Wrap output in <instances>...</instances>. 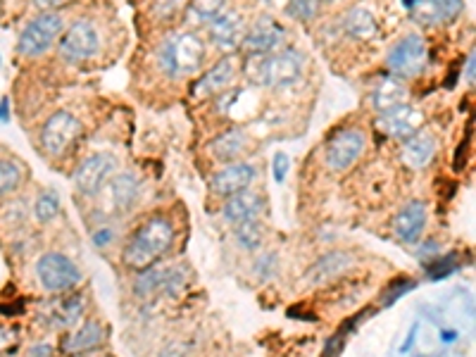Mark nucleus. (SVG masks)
Here are the masks:
<instances>
[{
    "label": "nucleus",
    "instance_id": "nucleus-1",
    "mask_svg": "<svg viewBox=\"0 0 476 357\" xmlns=\"http://www.w3.org/2000/svg\"><path fill=\"white\" fill-rule=\"evenodd\" d=\"M176 245V224L164 213H153L136 224L124 241L122 263L134 272L163 263Z\"/></svg>",
    "mask_w": 476,
    "mask_h": 357
},
{
    "label": "nucleus",
    "instance_id": "nucleus-2",
    "mask_svg": "<svg viewBox=\"0 0 476 357\" xmlns=\"http://www.w3.org/2000/svg\"><path fill=\"white\" fill-rule=\"evenodd\" d=\"M241 69L253 86L289 88L302 79L305 55L298 48H282L272 55H245Z\"/></svg>",
    "mask_w": 476,
    "mask_h": 357
},
{
    "label": "nucleus",
    "instance_id": "nucleus-3",
    "mask_svg": "<svg viewBox=\"0 0 476 357\" xmlns=\"http://www.w3.org/2000/svg\"><path fill=\"white\" fill-rule=\"evenodd\" d=\"M205 38L195 32H172L160 41L155 51V63L164 76L170 79H186L201 72L205 63Z\"/></svg>",
    "mask_w": 476,
    "mask_h": 357
},
{
    "label": "nucleus",
    "instance_id": "nucleus-4",
    "mask_svg": "<svg viewBox=\"0 0 476 357\" xmlns=\"http://www.w3.org/2000/svg\"><path fill=\"white\" fill-rule=\"evenodd\" d=\"M191 270L186 264L157 263L153 267L136 272L132 282V293L138 301H155V298H179L188 289Z\"/></svg>",
    "mask_w": 476,
    "mask_h": 357
},
{
    "label": "nucleus",
    "instance_id": "nucleus-5",
    "mask_svg": "<svg viewBox=\"0 0 476 357\" xmlns=\"http://www.w3.org/2000/svg\"><path fill=\"white\" fill-rule=\"evenodd\" d=\"M64 32V17L60 13H38L22 26L17 36V55L32 60L51 51Z\"/></svg>",
    "mask_w": 476,
    "mask_h": 357
},
{
    "label": "nucleus",
    "instance_id": "nucleus-6",
    "mask_svg": "<svg viewBox=\"0 0 476 357\" xmlns=\"http://www.w3.org/2000/svg\"><path fill=\"white\" fill-rule=\"evenodd\" d=\"M34 272H36L41 289L53 295L69 293V291H74L84 282L82 270L76 267L74 260L57 251H48L38 257Z\"/></svg>",
    "mask_w": 476,
    "mask_h": 357
},
{
    "label": "nucleus",
    "instance_id": "nucleus-7",
    "mask_svg": "<svg viewBox=\"0 0 476 357\" xmlns=\"http://www.w3.org/2000/svg\"><path fill=\"white\" fill-rule=\"evenodd\" d=\"M101 51V32L91 19H76L57 38V53L64 63L82 64L94 60Z\"/></svg>",
    "mask_w": 476,
    "mask_h": 357
},
{
    "label": "nucleus",
    "instance_id": "nucleus-8",
    "mask_svg": "<svg viewBox=\"0 0 476 357\" xmlns=\"http://www.w3.org/2000/svg\"><path fill=\"white\" fill-rule=\"evenodd\" d=\"M386 67L398 79H414L429 67V44L420 34H405L401 41L391 45L386 55Z\"/></svg>",
    "mask_w": 476,
    "mask_h": 357
},
{
    "label": "nucleus",
    "instance_id": "nucleus-9",
    "mask_svg": "<svg viewBox=\"0 0 476 357\" xmlns=\"http://www.w3.org/2000/svg\"><path fill=\"white\" fill-rule=\"evenodd\" d=\"M82 132V119L76 117V114H72L69 110H55L41 126L38 144H41V151L45 155L63 157L79 141Z\"/></svg>",
    "mask_w": 476,
    "mask_h": 357
},
{
    "label": "nucleus",
    "instance_id": "nucleus-10",
    "mask_svg": "<svg viewBox=\"0 0 476 357\" xmlns=\"http://www.w3.org/2000/svg\"><path fill=\"white\" fill-rule=\"evenodd\" d=\"M141 179L134 172H114L110 182L105 183L103 195V214L105 217H126L136 210L141 203Z\"/></svg>",
    "mask_w": 476,
    "mask_h": 357
},
{
    "label": "nucleus",
    "instance_id": "nucleus-11",
    "mask_svg": "<svg viewBox=\"0 0 476 357\" xmlns=\"http://www.w3.org/2000/svg\"><path fill=\"white\" fill-rule=\"evenodd\" d=\"M367 148V134L357 126H343L333 132L324 145L326 167L333 172L351 170Z\"/></svg>",
    "mask_w": 476,
    "mask_h": 357
},
{
    "label": "nucleus",
    "instance_id": "nucleus-12",
    "mask_svg": "<svg viewBox=\"0 0 476 357\" xmlns=\"http://www.w3.org/2000/svg\"><path fill=\"white\" fill-rule=\"evenodd\" d=\"M289 32L282 22H276L272 15H260L251 26H245L241 51L245 55H272V53L286 48Z\"/></svg>",
    "mask_w": 476,
    "mask_h": 357
},
{
    "label": "nucleus",
    "instance_id": "nucleus-13",
    "mask_svg": "<svg viewBox=\"0 0 476 357\" xmlns=\"http://www.w3.org/2000/svg\"><path fill=\"white\" fill-rule=\"evenodd\" d=\"M117 172V160L110 153H91L82 160V163L76 164L74 174V186L76 191L86 198H95V195L101 193L105 183L110 182V176Z\"/></svg>",
    "mask_w": 476,
    "mask_h": 357
},
{
    "label": "nucleus",
    "instance_id": "nucleus-14",
    "mask_svg": "<svg viewBox=\"0 0 476 357\" xmlns=\"http://www.w3.org/2000/svg\"><path fill=\"white\" fill-rule=\"evenodd\" d=\"M257 179H260V170H257L255 164L236 160V163L224 164L222 170H217L210 176V191L217 198H229L233 193L248 191Z\"/></svg>",
    "mask_w": 476,
    "mask_h": 357
},
{
    "label": "nucleus",
    "instance_id": "nucleus-15",
    "mask_svg": "<svg viewBox=\"0 0 476 357\" xmlns=\"http://www.w3.org/2000/svg\"><path fill=\"white\" fill-rule=\"evenodd\" d=\"M243 34L245 17L238 10H229V7L207 25V41L224 55H233L241 48Z\"/></svg>",
    "mask_w": 476,
    "mask_h": 357
},
{
    "label": "nucleus",
    "instance_id": "nucleus-16",
    "mask_svg": "<svg viewBox=\"0 0 476 357\" xmlns=\"http://www.w3.org/2000/svg\"><path fill=\"white\" fill-rule=\"evenodd\" d=\"M426 224H429V205L420 198H414L395 213L393 233L401 243L417 245L424 238Z\"/></svg>",
    "mask_w": 476,
    "mask_h": 357
},
{
    "label": "nucleus",
    "instance_id": "nucleus-17",
    "mask_svg": "<svg viewBox=\"0 0 476 357\" xmlns=\"http://www.w3.org/2000/svg\"><path fill=\"white\" fill-rule=\"evenodd\" d=\"M355 267V255L348 251H326L305 272L307 286H326Z\"/></svg>",
    "mask_w": 476,
    "mask_h": 357
},
{
    "label": "nucleus",
    "instance_id": "nucleus-18",
    "mask_svg": "<svg viewBox=\"0 0 476 357\" xmlns=\"http://www.w3.org/2000/svg\"><path fill=\"white\" fill-rule=\"evenodd\" d=\"M376 124H379V129L386 136L405 141V138H410L424 126V113H421L420 107L402 103V105L391 107L386 113H379V122Z\"/></svg>",
    "mask_w": 476,
    "mask_h": 357
},
{
    "label": "nucleus",
    "instance_id": "nucleus-19",
    "mask_svg": "<svg viewBox=\"0 0 476 357\" xmlns=\"http://www.w3.org/2000/svg\"><path fill=\"white\" fill-rule=\"evenodd\" d=\"M267 213V201H264L263 193L257 191H241V193H233L229 198H224V205H222V220L226 224L238 226L243 222L253 220H263V214Z\"/></svg>",
    "mask_w": 476,
    "mask_h": 357
},
{
    "label": "nucleus",
    "instance_id": "nucleus-20",
    "mask_svg": "<svg viewBox=\"0 0 476 357\" xmlns=\"http://www.w3.org/2000/svg\"><path fill=\"white\" fill-rule=\"evenodd\" d=\"M464 13V0H412L410 15L421 26L451 25Z\"/></svg>",
    "mask_w": 476,
    "mask_h": 357
},
{
    "label": "nucleus",
    "instance_id": "nucleus-21",
    "mask_svg": "<svg viewBox=\"0 0 476 357\" xmlns=\"http://www.w3.org/2000/svg\"><path fill=\"white\" fill-rule=\"evenodd\" d=\"M238 60L236 55H224L222 60L207 69L205 74L195 82L193 95L195 98H210V95H222L226 88L232 86L233 79L238 74Z\"/></svg>",
    "mask_w": 476,
    "mask_h": 357
},
{
    "label": "nucleus",
    "instance_id": "nucleus-22",
    "mask_svg": "<svg viewBox=\"0 0 476 357\" xmlns=\"http://www.w3.org/2000/svg\"><path fill=\"white\" fill-rule=\"evenodd\" d=\"M86 312V298L82 293H60L45 310V324L51 329H72Z\"/></svg>",
    "mask_w": 476,
    "mask_h": 357
},
{
    "label": "nucleus",
    "instance_id": "nucleus-23",
    "mask_svg": "<svg viewBox=\"0 0 476 357\" xmlns=\"http://www.w3.org/2000/svg\"><path fill=\"white\" fill-rule=\"evenodd\" d=\"M436 151H439L436 136L431 132H426V129H420V132L402 141L401 160L410 170H424L436 157Z\"/></svg>",
    "mask_w": 476,
    "mask_h": 357
},
{
    "label": "nucleus",
    "instance_id": "nucleus-24",
    "mask_svg": "<svg viewBox=\"0 0 476 357\" xmlns=\"http://www.w3.org/2000/svg\"><path fill=\"white\" fill-rule=\"evenodd\" d=\"M105 341V326L98 320L82 322L79 326H72V332L63 336V352L76 355V352H88L103 345Z\"/></svg>",
    "mask_w": 476,
    "mask_h": 357
},
{
    "label": "nucleus",
    "instance_id": "nucleus-25",
    "mask_svg": "<svg viewBox=\"0 0 476 357\" xmlns=\"http://www.w3.org/2000/svg\"><path fill=\"white\" fill-rule=\"evenodd\" d=\"M408 84L393 74L382 76V79L374 84V88H372V107H374L376 113H386L391 107L402 105V103H408Z\"/></svg>",
    "mask_w": 476,
    "mask_h": 357
},
{
    "label": "nucleus",
    "instance_id": "nucleus-26",
    "mask_svg": "<svg viewBox=\"0 0 476 357\" xmlns=\"http://www.w3.org/2000/svg\"><path fill=\"white\" fill-rule=\"evenodd\" d=\"M343 32L357 41H372L379 36V19L367 5H352L345 10L343 19H341Z\"/></svg>",
    "mask_w": 476,
    "mask_h": 357
},
{
    "label": "nucleus",
    "instance_id": "nucleus-27",
    "mask_svg": "<svg viewBox=\"0 0 476 357\" xmlns=\"http://www.w3.org/2000/svg\"><path fill=\"white\" fill-rule=\"evenodd\" d=\"M248 145H251V138H248V134L243 129H226L224 134H220L210 144V153L222 164H229L241 160L245 155V151H248Z\"/></svg>",
    "mask_w": 476,
    "mask_h": 357
},
{
    "label": "nucleus",
    "instance_id": "nucleus-28",
    "mask_svg": "<svg viewBox=\"0 0 476 357\" xmlns=\"http://www.w3.org/2000/svg\"><path fill=\"white\" fill-rule=\"evenodd\" d=\"M233 241L241 251L245 253H260L267 241V229H264L263 220L243 222V224L233 226Z\"/></svg>",
    "mask_w": 476,
    "mask_h": 357
},
{
    "label": "nucleus",
    "instance_id": "nucleus-29",
    "mask_svg": "<svg viewBox=\"0 0 476 357\" xmlns=\"http://www.w3.org/2000/svg\"><path fill=\"white\" fill-rule=\"evenodd\" d=\"M60 210H63V203H60V195H57L53 188L41 191L32 207V213L38 224H51V222H55L57 217H60Z\"/></svg>",
    "mask_w": 476,
    "mask_h": 357
},
{
    "label": "nucleus",
    "instance_id": "nucleus-30",
    "mask_svg": "<svg viewBox=\"0 0 476 357\" xmlns=\"http://www.w3.org/2000/svg\"><path fill=\"white\" fill-rule=\"evenodd\" d=\"M25 182V170L22 164L10 160V157H0V198L17 193V188Z\"/></svg>",
    "mask_w": 476,
    "mask_h": 357
},
{
    "label": "nucleus",
    "instance_id": "nucleus-31",
    "mask_svg": "<svg viewBox=\"0 0 476 357\" xmlns=\"http://www.w3.org/2000/svg\"><path fill=\"white\" fill-rule=\"evenodd\" d=\"M255 263H253V274H255L257 282H272L279 276V267H282V260H279V253L267 251V253H255Z\"/></svg>",
    "mask_w": 476,
    "mask_h": 357
},
{
    "label": "nucleus",
    "instance_id": "nucleus-32",
    "mask_svg": "<svg viewBox=\"0 0 476 357\" xmlns=\"http://www.w3.org/2000/svg\"><path fill=\"white\" fill-rule=\"evenodd\" d=\"M188 10L198 22H213L226 10V0H188Z\"/></svg>",
    "mask_w": 476,
    "mask_h": 357
},
{
    "label": "nucleus",
    "instance_id": "nucleus-33",
    "mask_svg": "<svg viewBox=\"0 0 476 357\" xmlns=\"http://www.w3.org/2000/svg\"><path fill=\"white\" fill-rule=\"evenodd\" d=\"M320 5V0H286V13H289V17L295 19V22L307 25V22H312V19L317 17Z\"/></svg>",
    "mask_w": 476,
    "mask_h": 357
},
{
    "label": "nucleus",
    "instance_id": "nucleus-34",
    "mask_svg": "<svg viewBox=\"0 0 476 357\" xmlns=\"http://www.w3.org/2000/svg\"><path fill=\"white\" fill-rule=\"evenodd\" d=\"M188 7V0H153L151 13L157 22H174Z\"/></svg>",
    "mask_w": 476,
    "mask_h": 357
},
{
    "label": "nucleus",
    "instance_id": "nucleus-35",
    "mask_svg": "<svg viewBox=\"0 0 476 357\" xmlns=\"http://www.w3.org/2000/svg\"><path fill=\"white\" fill-rule=\"evenodd\" d=\"M455 270H458V264H455V255L451 253V255H436L433 260H429L426 274L431 276L433 282H439V279L451 276Z\"/></svg>",
    "mask_w": 476,
    "mask_h": 357
},
{
    "label": "nucleus",
    "instance_id": "nucleus-36",
    "mask_svg": "<svg viewBox=\"0 0 476 357\" xmlns=\"http://www.w3.org/2000/svg\"><path fill=\"white\" fill-rule=\"evenodd\" d=\"M117 238H119L117 229L110 224V220H105L101 226H95L94 232H91V241H94L95 248H101V251H107Z\"/></svg>",
    "mask_w": 476,
    "mask_h": 357
},
{
    "label": "nucleus",
    "instance_id": "nucleus-37",
    "mask_svg": "<svg viewBox=\"0 0 476 357\" xmlns=\"http://www.w3.org/2000/svg\"><path fill=\"white\" fill-rule=\"evenodd\" d=\"M193 348H195L193 341L174 339V341H170V343H164L163 348H160V355H157V357H188L191 352H193Z\"/></svg>",
    "mask_w": 476,
    "mask_h": 357
},
{
    "label": "nucleus",
    "instance_id": "nucleus-38",
    "mask_svg": "<svg viewBox=\"0 0 476 357\" xmlns=\"http://www.w3.org/2000/svg\"><path fill=\"white\" fill-rule=\"evenodd\" d=\"M19 345V333L15 329H7V326H0V357L10 355V352L17 351Z\"/></svg>",
    "mask_w": 476,
    "mask_h": 357
},
{
    "label": "nucleus",
    "instance_id": "nucleus-39",
    "mask_svg": "<svg viewBox=\"0 0 476 357\" xmlns=\"http://www.w3.org/2000/svg\"><path fill=\"white\" fill-rule=\"evenodd\" d=\"M289 167H291V163H289V155H286V153H276V155L272 157V174H274L276 183L286 182Z\"/></svg>",
    "mask_w": 476,
    "mask_h": 357
},
{
    "label": "nucleus",
    "instance_id": "nucleus-40",
    "mask_svg": "<svg viewBox=\"0 0 476 357\" xmlns=\"http://www.w3.org/2000/svg\"><path fill=\"white\" fill-rule=\"evenodd\" d=\"M3 214H5V220L10 222V224H22V222L29 217V213H26V205L22 201H10V207H7Z\"/></svg>",
    "mask_w": 476,
    "mask_h": 357
},
{
    "label": "nucleus",
    "instance_id": "nucleus-41",
    "mask_svg": "<svg viewBox=\"0 0 476 357\" xmlns=\"http://www.w3.org/2000/svg\"><path fill=\"white\" fill-rule=\"evenodd\" d=\"M412 248H417V257H420V260H426V257H429V260H433V257L439 255V241H426V238H421L420 243L417 245H412Z\"/></svg>",
    "mask_w": 476,
    "mask_h": 357
},
{
    "label": "nucleus",
    "instance_id": "nucleus-42",
    "mask_svg": "<svg viewBox=\"0 0 476 357\" xmlns=\"http://www.w3.org/2000/svg\"><path fill=\"white\" fill-rule=\"evenodd\" d=\"M410 289H414V282H401V286H393V289L386 291V298H383V305H391V302H395L398 298H402V295L408 293Z\"/></svg>",
    "mask_w": 476,
    "mask_h": 357
},
{
    "label": "nucleus",
    "instance_id": "nucleus-43",
    "mask_svg": "<svg viewBox=\"0 0 476 357\" xmlns=\"http://www.w3.org/2000/svg\"><path fill=\"white\" fill-rule=\"evenodd\" d=\"M67 0H34V5L41 10V13H55L57 7H63Z\"/></svg>",
    "mask_w": 476,
    "mask_h": 357
},
{
    "label": "nucleus",
    "instance_id": "nucleus-44",
    "mask_svg": "<svg viewBox=\"0 0 476 357\" xmlns=\"http://www.w3.org/2000/svg\"><path fill=\"white\" fill-rule=\"evenodd\" d=\"M474 64H476V51L471 48L470 51V57H467V63H464V79H467V84H474Z\"/></svg>",
    "mask_w": 476,
    "mask_h": 357
},
{
    "label": "nucleus",
    "instance_id": "nucleus-45",
    "mask_svg": "<svg viewBox=\"0 0 476 357\" xmlns=\"http://www.w3.org/2000/svg\"><path fill=\"white\" fill-rule=\"evenodd\" d=\"M417 329H420V324H414V326H412V332L408 333V339H405V343L401 345V352H410V348H412L414 339H417Z\"/></svg>",
    "mask_w": 476,
    "mask_h": 357
},
{
    "label": "nucleus",
    "instance_id": "nucleus-46",
    "mask_svg": "<svg viewBox=\"0 0 476 357\" xmlns=\"http://www.w3.org/2000/svg\"><path fill=\"white\" fill-rule=\"evenodd\" d=\"M10 122V101H0V124Z\"/></svg>",
    "mask_w": 476,
    "mask_h": 357
},
{
    "label": "nucleus",
    "instance_id": "nucleus-47",
    "mask_svg": "<svg viewBox=\"0 0 476 357\" xmlns=\"http://www.w3.org/2000/svg\"><path fill=\"white\" fill-rule=\"evenodd\" d=\"M441 341H443V343L458 341V332H455V329H445V332H441Z\"/></svg>",
    "mask_w": 476,
    "mask_h": 357
},
{
    "label": "nucleus",
    "instance_id": "nucleus-48",
    "mask_svg": "<svg viewBox=\"0 0 476 357\" xmlns=\"http://www.w3.org/2000/svg\"><path fill=\"white\" fill-rule=\"evenodd\" d=\"M322 5H336V3H343V0H320Z\"/></svg>",
    "mask_w": 476,
    "mask_h": 357
},
{
    "label": "nucleus",
    "instance_id": "nucleus-49",
    "mask_svg": "<svg viewBox=\"0 0 476 357\" xmlns=\"http://www.w3.org/2000/svg\"><path fill=\"white\" fill-rule=\"evenodd\" d=\"M0 15H3V3H0Z\"/></svg>",
    "mask_w": 476,
    "mask_h": 357
},
{
    "label": "nucleus",
    "instance_id": "nucleus-50",
    "mask_svg": "<svg viewBox=\"0 0 476 357\" xmlns=\"http://www.w3.org/2000/svg\"><path fill=\"white\" fill-rule=\"evenodd\" d=\"M0 64H3V57H0Z\"/></svg>",
    "mask_w": 476,
    "mask_h": 357
}]
</instances>
